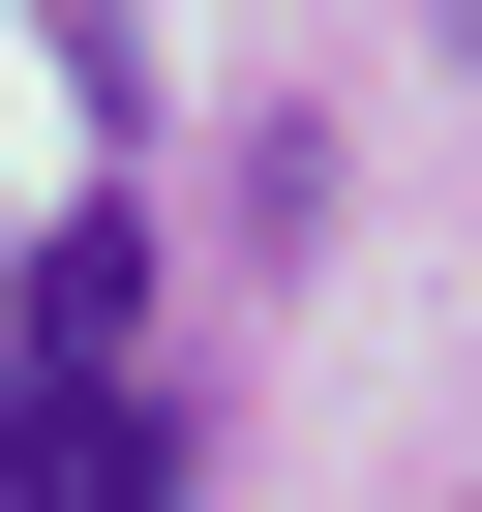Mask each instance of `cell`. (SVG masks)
Wrapping results in <instances>:
<instances>
[{"label": "cell", "mask_w": 482, "mask_h": 512, "mask_svg": "<svg viewBox=\"0 0 482 512\" xmlns=\"http://www.w3.org/2000/svg\"><path fill=\"white\" fill-rule=\"evenodd\" d=\"M0 512H181V392H151V241L61 211L0 272Z\"/></svg>", "instance_id": "1"}, {"label": "cell", "mask_w": 482, "mask_h": 512, "mask_svg": "<svg viewBox=\"0 0 482 512\" xmlns=\"http://www.w3.org/2000/svg\"><path fill=\"white\" fill-rule=\"evenodd\" d=\"M452 31H482V0H452Z\"/></svg>", "instance_id": "2"}]
</instances>
